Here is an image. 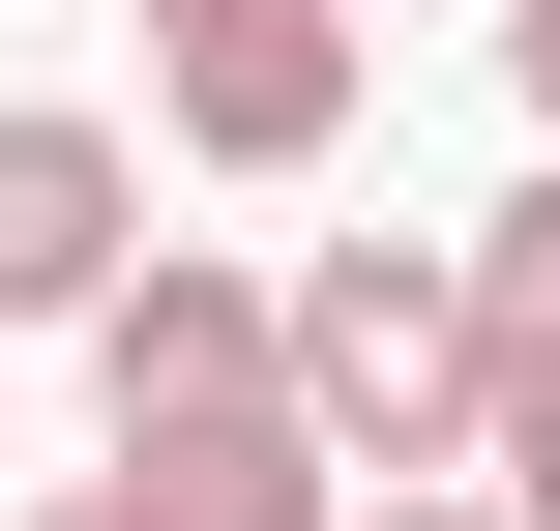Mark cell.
<instances>
[{"label":"cell","instance_id":"8fae6325","mask_svg":"<svg viewBox=\"0 0 560 531\" xmlns=\"http://www.w3.org/2000/svg\"><path fill=\"white\" fill-rule=\"evenodd\" d=\"M148 30H207V0H148Z\"/></svg>","mask_w":560,"mask_h":531},{"label":"cell","instance_id":"ba28073f","mask_svg":"<svg viewBox=\"0 0 560 531\" xmlns=\"http://www.w3.org/2000/svg\"><path fill=\"white\" fill-rule=\"evenodd\" d=\"M354 531H502V473H384V503H354Z\"/></svg>","mask_w":560,"mask_h":531},{"label":"cell","instance_id":"3957f363","mask_svg":"<svg viewBox=\"0 0 560 531\" xmlns=\"http://www.w3.org/2000/svg\"><path fill=\"white\" fill-rule=\"evenodd\" d=\"M118 531H354V473H325V414L295 384H236V414H118V473H89Z\"/></svg>","mask_w":560,"mask_h":531},{"label":"cell","instance_id":"8992f818","mask_svg":"<svg viewBox=\"0 0 560 531\" xmlns=\"http://www.w3.org/2000/svg\"><path fill=\"white\" fill-rule=\"evenodd\" d=\"M472 325H502V355H560V148L472 207Z\"/></svg>","mask_w":560,"mask_h":531},{"label":"cell","instance_id":"7a4b0ae2","mask_svg":"<svg viewBox=\"0 0 560 531\" xmlns=\"http://www.w3.org/2000/svg\"><path fill=\"white\" fill-rule=\"evenodd\" d=\"M354 89H384V59H354V0H207V30H148V118H177L207 177H325V148H354Z\"/></svg>","mask_w":560,"mask_h":531},{"label":"cell","instance_id":"277c9868","mask_svg":"<svg viewBox=\"0 0 560 531\" xmlns=\"http://www.w3.org/2000/svg\"><path fill=\"white\" fill-rule=\"evenodd\" d=\"M236 384H295V325H266V266H207V236H148V266L89 296V414H236Z\"/></svg>","mask_w":560,"mask_h":531},{"label":"cell","instance_id":"6da1fadb","mask_svg":"<svg viewBox=\"0 0 560 531\" xmlns=\"http://www.w3.org/2000/svg\"><path fill=\"white\" fill-rule=\"evenodd\" d=\"M266 325H295V414H325V473H354V503L502 443V325H472V236H295V266H266Z\"/></svg>","mask_w":560,"mask_h":531},{"label":"cell","instance_id":"30bf717a","mask_svg":"<svg viewBox=\"0 0 560 531\" xmlns=\"http://www.w3.org/2000/svg\"><path fill=\"white\" fill-rule=\"evenodd\" d=\"M30 531H118V503H30Z\"/></svg>","mask_w":560,"mask_h":531},{"label":"cell","instance_id":"9c48e42d","mask_svg":"<svg viewBox=\"0 0 560 531\" xmlns=\"http://www.w3.org/2000/svg\"><path fill=\"white\" fill-rule=\"evenodd\" d=\"M502 89H532V148H560V0H502Z\"/></svg>","mask_w":560,"mask_h":531},{"label":"cell","instance_id":"52a82bcc","mask_svg":"<svg viewBox=\"0 0 560 531\" xmlns=\"http://www.w3.org/2000/svg\"><path fill=\"white\" fill-rule=\"evenodd\" d=\"M472 473H502V531H560V355H502V443Z\"/></svg>","mask_w":560,"mask_h":531},{"label":"cell","instance_id":"5b68a950","mask_svg":"<svg viewBox=\"0 0 560 531\" xmlns=\"http://www.w3.org/2000/svg\"><path fill=\"white\" fill-rule=\"evenodd\" d=\"M118 266H148V177H118V118L0 89V325H89Z\"/></svg>","mask_w":560,"mask_h":531}]
</instances>
